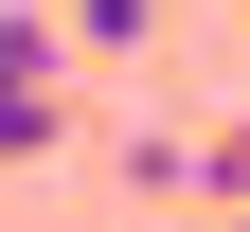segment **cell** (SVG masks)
Segmentation results:
<instances>
[{"mask_svg": "<svg viewBox=\"0 0 250 232\" xmlns=\"http://www.w3.org/2000/svg\"><path fill=\"white\" fill-rule=\"evenodd\" d=\"M72 143V18L0 0V161H54Z\"/></svg>", "mask_w": 250, "mask_h": 232, "instance_id": "obj_1", "label": "cell"}, {"mask_svg": "<svg viewBox=\"0 0 250 232\" xmlns=\"http://www.w3.org/2000/svg\"><path fill=\"white\" fill-rule=\"evenodd\" d=\"M197 179H214V196H250V107H232V125L197 143Z\"/></svg>", "mask_w": 250, "mask_h": 232, "instance_id": "obj_3", "label": "cell"}, {"mask_svg": "<svg viewBox=\"0 0 250 232\" xmlns=\"http://www.w3.org/2000/svg\"><path fill=\"white\" fill-rule=\"evenodd\" d=\"M161 36V0H72V54H143Z\"/></svg>", "mask_w": 250, "mask_h": 232, "instance_id": "obj_2", "label": "cell"}]
</instances>
